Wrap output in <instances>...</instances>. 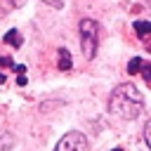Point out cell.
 Returning a JSON list of instances; mask_svg holds the SVG:
<instances>
[{
    "label": "cell",
    "mask_w": 151,
    "mask_h": 151,
    "mask_svg": "<svg viewBox=\"0 0 151 151\" xmlns=\"http://www.w3.org/2000/svg\"><path fill=\"white\" fill-rule=\"evenodd\" d=\"M144 109V99L139 94V90L132 83H123L113 90L111 99H109V111L123 120H134Z\"/></svg>",
    "instance_id": "1"
},
{
    "label": "cell",
    "mask_w": 151,
    "mask_h": 151,
    "mask_svg": "<svg viewBox=\"0 0 151 151\" xmlns=\"http://www.w3.org/2000/svg\"><path fill=\"white\" fill-rule=\"evenodd\" d=\"M78 31H80V45H83V54L87 59H92L97 54V21L94 19H80L78 24Z\"/></svg>",
    "instance_id": "2"
},
{
    "label": "cell",
    "mask_w": 151,
    "mask_h": 151,
    "mask_svg": "<svg viewBox=\"0 0 151 151\" xmlns=\"http://www.w3.org/2000/svg\"><path fill=\"white\" fill-rule=\"evenodd\" d=\"M54 151H87V139L83 132H66L57 142Z\"/></svg>",
    "instance_id": "3"
},
{
    "label": "cell",
    "mask_w": 151,
    "mask_h": 151,
    "mask_svg": "<svg viewBox=\"0 0 151 151\" xmlns=\"http://www.w3.org/2000/svg\"><path fill=\"white\" fill-rule=\"evenodd\" d=\"M5 42H7V45H12V47H21V42H24V40H21V35H19V31H14V28H12V31H7Z\"/></svg>",
    "instance_id": "4"
},
{
    "label": "cell",
    "mask_w": 151,
    "mask_h": 151,
    "mask_svg": "<svg viewBox=\"0 0 151 151\" xmlns=\"http://www.w3.org/2000/svg\"><path fill=\"white\" fill-rule=\"evenodd\" d=\"M59 68H61V71H68V68H71V54H68L66 47L59 50Z\"/></svg>",
    "instance_id": "5"
},
{
    "label": "cell",
    "mask_w": 151,
    "mask_h": 151,
    "mask_svg": "<svg viewBox=\"0 0 151 151\" xmlns=\"http://www.w3.org/2000/svg\"><path fill=\"white\" fill-rule=\"evenodd\" d=\"M14 146V137L9 132H0V151H9Z\"/></svg>",
    "instance_id": "6"
},
{
    "label": "cell",
    "mask_w": 151,
    "mask_h": 151,
    "mask_svg": "<svg viewBox=\"0 0 151 151\" xmlns=\"http://www.w3.org/2000/svg\"><path fill=\"white\" fill-rule=\"evenodd\" d=\"M139 71H142V59H139V57H132V61L127 64V73H130V76H137Z\"/></svg>",
    "instance_id": "7"
},
{
    "label": "cell",
    "mask_w": 151,
    "mask_h": 151,
    "mask_svg": "<svg viewBox=\"0 0 151 151\" xmlns=\"http://www.w3.org/2000/svg\"><path fill=\"white\" fill-rule=\"evenodd\" d=\"M134 31H137V35L151 33V21H134Z\"/></svg>",
    "instance_id": "8"
},
{
    "label": "cell",
    "mask_w": 151,
    "mask_h": 151,
    "mask_svg": "<svg viewBox=\"0 0 151 151\" xmlns=\"http://www.w3.org/2000/svg\"><path fill=\"white\" fill-rule=\"evenodd\" d=\"M144 142H146V146L151 149V118H149L146 125H144Z\"/></svg>",
    "instance_id": "9"
},
{
    "label": "cell",
    "mask_w": 151,
    "mask_h": 151,
    "mask_svg": "<svg viewBox=\"0 0 151 151\" xmlns=\"http://www.w3.org/2000/svg\"><path fill=\"white\" fill-rule=\"evenodd\" d=\"M142 76L146 83H151V64H142Z\"/></svg>",
    "instance_id": "10"
},
{
    "label": "cell",
    "mask_w": 151,
    "mask_h": 151,
    "mask_svg": "<svg viewBox=\"0 0 151 151\" xmlns=\"http://www.w3.org/2000/svg\"><path fill=\"white\" fill-rule=\"evenodd\" d=\"M0 66H5V68H9V66H12V68H14L17 64H14V61H12L9 57H0Z\"/></svg>",
    "instance_id": "11"
},
{
    "label": "cell",
    "mask_w": 151,
    "mask_h": 151,
    "mask_svg": "<svg viewBox=\"0 0 151 151\" xmlns=\"http://www.w3.org/2000/svg\"><path fill=\"white\" fill-rule=\"evenodd\" d=\"M42 2H47L50 7H57V9H59V7L64 5V0H42Z\"/></svg>",
    "instance_id": "12"
},
{
    "label": "cell",
    "mask_w": 151,
    "mask_h": 151,
    "mask_svg": "<svg viewBox=\"0 0 151 151\" xmlns=\"http://www.w3.org/2000/svg\"><path fill=\"white\" fill-rule=\"evenodd\" d=\"M14 71H17V76H24V73H26V66H21V64H17V66H14Z\"/></svg>",
    "instance_id": "13"
},
{
    "label": "cell",
    "mask_w": 151,
    "mask_h": 151,
    "mask_svg": "<svg viewBox=\"0 0 151 151\" xmlns=\"http://www.w3.org/2000/svg\"><path fill=\"white\" fill-rule=\"evenodd\" d=\"M17 83L19 85H26V76H17Z\"/></svg>",
    "instance_id": "14"
},
{
    "label": "cell",
    "mask_w": 151,
    "mask_h": 151,
    "mask_svg": "<svg viewBox=\"0 0 151 151\" xmlns=\"http://www.w3.org/2000/svg\"><path fill=\"white\" fill-rule=\"evenodd\" d=\"M9 5H14V7H19V5H24V0H9Z\"/></svg>",
    "instance_id": "15"
},
{
    "label": "cell",
    "mask_w": 151,
    "mask_h": 151,
    "mask_svg": "<svg viewBox=\"0 0 151 151\" xmlns=\"http://www.w3.org/2000/svg\"><path fill=\"white\" fill-rule=\"evenodd\" d=\"M0 83H5V73L2 71H0Z\"/></svg>",
    "instance_id": "16"
},
{
    "label": "cell",
    "mask_w": 151,
    "mask_h": 151,
    "mask_svg": "<svg viewBox=\"0 0 151 151\" xmlns=\"http://www.w3.org/2000/svg\"><path fill=\"white\" fill-rule=\"evenodd\" d=\"M113 151H123V149H113Z\"/></svg>",
    "instance_id": "17"
}]
</instances>
